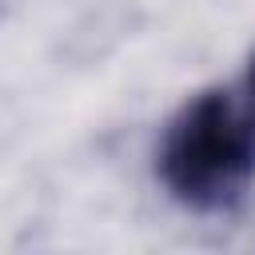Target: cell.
<instances>
[{
    "label": "cell",
    "instance_id": "obj_1",
    "mask_svg": "<svg viewBox=\"0 0 255 255\" xmlns=\"http://www.w3.org/2000/svg\"><path fill=\"white\" fill-rule=\"evenodd\" d=\"M159 179L183 207H235L255 179V116L231 92H199L163 131Z\"/></svg>",
    "mask_w": 255,
    "mask_h": 255
},
{
    "label": "cell",
    "instance_id": "obj_2",
    "mask_svg": "<svg viewBox=\"0 0 255 255\" xmlns=\"http://www.w3.org/2000/svg\"><path fill=\"white\" fill-rule=\"evenodd\" d=\"M247 92H251V104H255V56H251V68H247Z\"/></svg>",
    "mask_w": 255,
    "mask_h": 255
}]
</instances>
